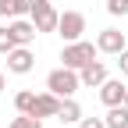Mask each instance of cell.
Listing matches in <instances>:
<instances>
[{
	"label": "cell",
	"instance_id": "6da1fadb",
	"mask_svg": "<svg viewBox=\"0 0 128 128\" xmlns=\"http://www.w3.org/2000/svg\"><path fill=\"white\" fill-rule=\"evenodd\" d=\"M46 89L57 92L60 100H64V96H75L78 89H82V78H78L75 68H64V64H60V68H54L50 75H46Z\"/></svg>",
	"mask_w": 128,
	"mask_h": 128
},
{
	"label": "cell",
	"instance_id": "7a4b0ae2",
	"mask_svg": "<svg viewBox=\"0 0 128 128\" xmlns=\"http://www.w3.org/2000/svg\"><path fill=\"white\" fill-rule=\"evenodd\" d=\"M96 43H86V39H75V43H64V50H60V60H64V68H86L89 60H96Z\"/></svg>",
	"mask_w": 128,
	"mask_h": 128
},
{
	"label": "cell",
	"instance_id": "3957f363",
	"mask_svg": "<svg viewBox=\"0 0 128 128\" xmlns=\"http://www.w3.org/2000/svg\"><path fill=\"white\" fill-rule=\"evenodd\" d=\"M28 18H32V25H36V32H57V18H60V11L50 4V0H32Z\"/></svg>",
	"mask_w": 128,
	"mask_h": 128
},
{
	"label": "cell",
	"instance_id": "277c9868",
	"mask_svg": "<svg viewBox=\"0 0 128 128\" xmlns=\"http://www.w3.org/2000/svg\"><path fill=\"white\" fill-rule=\"evenodd\" d=\"M82 32H86V14H82V11H64L60 18H57V36H60L64 43L82 39Z\"/></svg>",
	"mask_w": 128,
	"mask_h": 128
},
{
	"label": "cell",
	"instance_id": "5b68a950",
	"mask_svg": "<svg viewBox=\"0 0 128 128\" xmlns=\"http://www.w3.org/2000/svg\"><path fill=\"white\" fill-rule=\"evenodd\" d=\"M32 68H36V57H32L28 46H14V50L7 54V71L11 75H28Z\"/></svg>",
	"mask_w": 128,
	"mask_h": 128
},
{
	"label": "cell",
	"instance_id": "8992f818",
	"mask_svg": "<svg viewBox=\"0 0 128 128\" xmlns=\"http://www.w3.org/2000/svg\"><path fill=\"white\" fill-rule=\"evenodd\" d=\"M124 46H128V43H124V32H118V28H103L100 36H96V50H100V54L118 57Z\"/></svg>",
	"mask_w": 128,
	"mask_h": 128
},
{
	"label": "cell",
	"instance_id": "52a82bcc",
	"mask_svg": "<svg viewBox=\"0 0 128 128\" xmlns=\"http://www.w3.org/2000/svg\"><path fill=\"white\" fill-rule=\"evenodd\" d=\"M124 82H121V78H103V86H100V100L107 103V107H118V103H124Z\"/></svg>",
	"mask_w": 128,
	"mask_h": 128
},
{
	"label": "cell",
	"instance_id": "ba28073f",
	"mask_svg": "<svg viewBox=\"0 0 128 128\" xmlns=\"http://www.w3.org/2000/svg\"><path fill=\"white\" fill-rule=\"evenodd\" d=\"M57 110H60V96L57 92H36V107H32V114L36 118H57Z\"/></svg>",
	"mask_w": 128,
	"mask_h": 128
},
{
	"label": "cell",
	"instance_id": "9c48e42d",
	"mask_svg": "<svg viewBox=\"0 0 128 128\" xmlns=\"http://www.w3.org/2000/svg\"><path fill=\"white\" fill-rule=\"evenodd\" d=\"M78 78H82V86L100 89V86H103V78H107V64H103V60H89L86 68H78Z\"/></svg>",
	"mask_w": 128,
	"mask_h": 128
},
{
	"label": "cell",
	"instance_id": "30bf717a",
	"mask_svg": "<svg viewBox=\"0 0 128 128\" xmlns=\"http://www.w3.org/2000/svg\"><path fill=\"white\" fill-rule=\"evenodd\" d=\"M7 28H11V36H14L18 46H28L32 39H36V25H32V18H14Z\"/></svg>",
	"mask_w": 128,
	"mask_h": 128
},
{
	"label": "cell",
	"instance_id": "8fae6325",
	"mask_svg": "<svg viewBox=\"0 0 128 128\" xmlns=\"http://www.w3.org/2000/svg\"><path fill=\"white\" fill-rule=\"evenodd\" d=\"M57 118H60L64 124H78V121H82V107H78L71 96H64V100H60V110H57Z\"/></svg>",
	"mask_w": 128,
	"mask_h": 128
},
{
	"label": "cell",
	"instance_id": "7c38bea8",
	"mask_svg": "<svg viewBox=\"0 0 128 128\" xmlns=\"http://www.w3.org/2000/svg\"><path fill=\"white\" fill-rule=\"evenodd\" d=\"M107 128H128V107L118 103V107H107Z\"/></svg>",
	"mask_w": 128,
	"mask_h": 128
},
{
	"label": "cell",
	"instance_id": "4fadbf2b",
	"mask_svg": "<svg viewBox=\"0 0 128 128\" xmlns=\"http://www.w3.org/2000/svg\"><path fill=\"white\" fill-rule=\"evenodd\" d=\"M32 107H36V92L22 89L18 96H14V110H18V114H32Z\"/></svg>",
	"mask_w": 128,
	"mask_h": 128
},
{
	"label": "cell",
	"instance_id": "5bb4252c",
	"mask_svg": "<svg viewBox=\"0 0 128 128\" xmlns=\"http://www.w3.org/2000/svg\"><path fill=\"white\" fill-rule=\"evenodd\" d=\"M32 11V0H7V14L11 18H28Z\"/></svg>",
	"mask_w": 128,
	"mask_h": 128
},
{
	"label": "cell",
	"instance_id": "9a60e30c",
	"mask_svg": "<svg viewBox=\"0 0 128 128\" xmlns=\"http://www.w3.org/2000/svg\"><path fill=\"white\" fill-rule=\"evenodd\" d=\"M7 128H43V118H36V114H18Z\"/></svg>",
	"mask_w": 128,
	"mask_h": 128
},
{
	"label": "cell",
	"instance_id": "2e32d148",
	"mask_svg": "<svg viewBox=\"0 0 128 128\" xmlns=\"http://www.w3.org/2000/svg\"><path fill=\"white\" fill-rule=\"evenodd\" d=\"M14 46H18V43H14V36H11V28H7V25H0V54L7 57V54L14 50Z\"/></svg>",
	"mask_w": 128,
	"mask_h": 128
},
{
	"label": "cell",
	"instance_id": "e0dca14e",
	"mask_svg": "<svg viewBox=\"0 0 128 128\" xmlns=\"http://www.w3.org/2000/svg\"><path fill=\"white\" fill-rule=\"evenodd\" d=\"M107 14L124 18V14H128V0H107Z\"/></svg>",
	"mask_w": 128,
	"mask_h": 128
},
{
	"label": "cell",
	"instance_id": "ac0fdd59",
	"mask_svg": "<svg viewBox=\"0 0 128 128\" xmlns=\"http://www.w3.org/2000/svg\"><path fill=\"white\" fill-rule=\"evenodd\" d=\"M78 128H107V121H103V118H82Z\"/></svg>",
	"mask_w": 128,
	"mask_h": 128
},
{
	"label": "cell",
	"instance_id": "d6986e66",
	"mask_svg": "<svg viewBox=\"0 0 128 128\" xmlns=\"http://www.w3.org/2000/svg\"><path fill=\"white\" fill-rule=\"evenodd\" d=\"M118 68H121V75H128V46L118 54Z\"/></svg>",
	"mask_w": 128,
	"mask_h": 128
},
{
	"label": "cell",
	"instance_id": "ffe728a7",
	"mask_svg": "<svg viewBox=\"0 0 128 128\" xmlns=\"http://www.w3.org/2000/svg\"><path fill=\"white\" fill-rule=\"evenodd\" d=\"M4 14H7V0H0V18H4Z\"/></svg>",
	"mask_w": 128,
	"mask_h": 128
},
{
	"label": "cell",
	"instance_id": "44dd1931",
	"mask_svg": "<svg viewBox=\"0 0 128 128\" xmlns=\"http://www.w3.org/2000/svg\"><path fill=\"white\" fill-rule=\"evenodd\" d=\"M7 89V78H4V71H0V92H4Z\"/></svg>",
	"mask_w": 128,
	"mask_h": 128
},
{
	"label": "cell",
	"instance_id": "7402d4cb",
	"mask_svg": "<svg viewBox=\"0 0 128 128\" xmlns=\"http://www.w3.org/2000/svg\"><path fill=\"white\" fill-rule=\"evenodd\" d=\"M124 107H128V89H124Z\"/></svg>",
	"mask_w": 128,
	"mask_h": 128
}]
</instances>
